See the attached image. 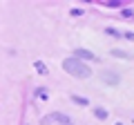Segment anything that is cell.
Instances as JSON below:
<instances>
[{
	"label": "cell",
	"instance_id": "1",
	"mask_svg": "<svg viewBox=\"0 0 134 125\" xmlns=\"http://www.w3.org/2000/svg\"><path fill=\"white\" fill-rule=\"evenodd\" d=\"M63 69H65L69 76H74V78H90L92 76V69L87 67L83 60H78V58H65L63 60Z\"/></svg>",
	"mask_w": 134,
	"mask_h": 125
},
{
	"label": "cell",
	"instance_id": "2",
	"mask_svg": "<svg viewBox=\"0 0 134 125\" xmlns=\"http://www.w3.org/2000/svg\"><path fill=\"white\" fill-rule=\"evenodd\" d=\"M74 58H78V60H98V56H96V54H92L90 49H76V52H74Z\"/></svg>",
	"mask_w": 134,
	"mask_h": 125
},
{
	"label": "cell",
	"instance_id": "3",
	"mask_svg": "<svg viewBox=\"0 0 134 125\" xmlns=\"http://www.w3.org/2000/svg\"><path fill=\"white\" fill-rule=\"evenodd\" d=\"M103 81H105L107 85H119L121 78H119V74H114V72H105L103 74Z\"/></svg>",
	"mask_w": 134,
	"mask_h": 125
},
{
	"label": "cell",
	"instance_id": "4",
	"mask_svg": "<svg viewBox=\"0 0 134 125\" xmlns=\"http://www.w3.org/2000/svg\"><path fill=\"white\" fill-rule=\"evenodd\" d=\"M52 118H54V121H58V123H63V125H69V123H72V121H69V116L63 114V112H54Z\"/></svg>",
	"mask_w": 134,
	"mask_h": 125
},
{
	"label": "cell",
	"instance_id": "5",
	"mask_svg": "<svg viewBox=\"0 0 134 125\" xmlns=\"http://www.w3.org/2000/svg\"><path fill=\"white\" fill-rule=\"evenodd\" d=\"M34 67H36V72H38L40 76H45V74H49V69H47V65H45L43 60H36V62H34Z\"/></svg>",
	"mask_w": 134,
	"mask_h": 125
},
{
	"label": "cell",
	"instance_id": "6",
	"mask_svg": "<svg viewBox=\"0 0 134 125\" xmlns=\"http://www.w3.org/2000/svg\"><path fill=\"white\" fill-rule=\"evenodd\" d=\"M94 116H96L98 121H105L110 114H107V110H103V107H94Z\"/></svg>",
	"mask_w": 134,
	"mask_h": 125
},
{
	"label": "cell",
	"instance_id": "7",
	"mask_svg": "<svg viewBox=\"0 0 134 125\" xmlns=\"http://www.w3.org/2000/svg\"><path fill=\"white\" fill-rule=\"evenodd\" d=\"M110 54H112L114 58H125V60H130V58H132V56H130L127 52H123V49H112Z\"/></svg>",
	"mask_w": 134,
	"mask_h": 125
},
{
	"label": "cell",
	"instance_id": "8",
	"mask_svg": "<svg viewBox=\"0 0 134 125\" xmlns=\"http://www.w3.org/2000/svg\"><path fill=\"white\" fill-rule=\"evenodd\" d=\"M36 96L43 98V101H47V98H49V92L45 89V87H38V89H36Z\"/></svg>",
	"mask_w": 134,
	"mask_h": 125
},
{
	"label": "cell",
	"instance_id": "9",
	"mask_svg": "<svg viewBox=\"0 0 134 125\" xmlns=\"http://www.w3.org/2000/svg\"><path fill=\"white\" fill-rule=\"evenodd\" d=\"M72 101H74V103H76V105H85V107H87V105H90V101H87V98H85V96H72Z\"/></svg>",
	"mask_w": 134,
	"mask_h": 125
},
{
	"label": "cell",
	"instance_id": "10",
	"mask_svg": "<svg viewBox=\"0 0 134 125\" xmlns=\"http://www.w3.org/2000/svg\"><path fill=\"white\" fill-rule=\"evenodd\" d=\"M105 34L112 36V38H121V31H116L114 27H105Z\"/></svg>",
	"mask_w": 134,
	"mask_h": 125
},
{
	"label": "cell",
	"instance_id": "11",
	"mask_svg": "<svg viewBox=\"0 0 134 125\" xmlns=\"http://www.w3.org/2000/svg\"><path fill=\"white\" fill-rule=\"evenodd\" d=\"M121 16H123V18H134L132 9H123V11H121Z\"/></svg>",
	"mask_w": 134,
	"mask_h": 125
},
{
	"label": "cell",
	"instance_id": "12",
	"mask_svg": "<svg viewBox=\"0 0 134 125\" xmlns=\"http://www.w3.org/2000/svg\"><path fill=\"white\" fill-rule=\"evenodd\" d=\"M52 123H54V118H52V114H49V116H45V118L40 121V125H52Z\"/></svg>",
	"mask_w": 134,
	"mask_h": 125
},
{
	"label": "cell",
	"instance_id": "13",
	"mask_svg": "<svg viewBox=\"0 0 134 125\" xmlns=\"http://www.w3.org/2000/svg\"><path fill=\"white\" fill-rule=\"evenodd\" d=\"M123 38H125V40H134V31H125Z\"/></svg>",
	"mask_w": 134,
	"mask_h": 125
},
{
	"label": "cell",
	"instance_id": "14",
	"mask_svg": "<svg viewBox=\"0 0 134 125\" xmlns=\"http://www.w3.org/2000/svg\"><path fill=\"white\" fill-rule=\"evenodd\" d=\"M69 14H72V16H83V14H85V11H83V9H72V11H69Z\"/></svg>",
	"mask_w": 134,
	"mask_h": 125
},
{
	"label": "cell",
	"instance_id": "15",
	"mask_svg": "<svg viewBox=\"0 0 134 125\" xmlns=\"http://www.w3.org/2000/svg\"><path fill=\"white\" fill-rule=\"evenodd\" d=\"M132 123H134V118H132Z\"/></svg>",
	"mask_w": 134,
	"mask_h": 125
},
{
	"label": "cell",
	"instance_id": "16",
	"mask_svg": "<svg viewBox=\"0 0 134 125\" xmlns=\"http://www.w3.org/2000/svg\"><path fill=\"white\" fill-rule=\"evenodd\" d=\"M116 125H121V123H116Z\"/></svg>",
	"mask_w": 134,
	"mask_h": 125
},
{
	"label": "cell",
	"instance_id": "17",
	"mask_svg": "<svg viewBox=\"0 0 134 125\" xmlns=\"http://www.w3.org/2000/svg\"><path fill=\"white\" fill-rule=\"evenodd\" d=\"M69 125H72V123H69Z\"/></svg>",
	"mask_w": 134,
	"mask_h": 125
}]
</instances>
